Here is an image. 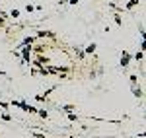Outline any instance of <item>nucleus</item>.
<instances>
[{
    "label": "nucleus",
    "instance_id": "nucleus-1",
    "mask_svg": "<svg viewBox=\"0 0 146 138\" xmlns=\"http://www.w3.org/2000/svg\"><path fill=\"white\" fill-rule=\"evenodd\" d=\"M20 49H22V60L23 62H29V60H31V47L22 45Z\"/></svg>",
    "mask_w": 146,
    "mask_h": 138
},
{
    "label": "nucleus",
    "instance_id": "nucleus-2",
    "mask_svg": "<svg viewBox=\"0 0 146 138\" xmlns=\"http://www.w3.org/2000/svg\"><path fill=\"white\" fill-rule=\"evenodd\" d=\"M131 58H133V55H131L129 51H125V49H123V55H121V66H123V68L131 64Z\"/></svg>",
    "mask_w": 146,
    "mask_h": 138
},
{
    "label": "nucleus",
    "instance_id": "nucleus-3",
    "mask_svg": "<svg viewBox=\"0 0 146 138\" xmlns=\"http://www.w3.org/2000/svg\"><path fill=\"white\" fill-rule=\"evenodd\" d=\"M96 49H98V45H96V43H90V45L84 49V55H94V53H96Z\"/></svg>",
    "mask_w": 146,
    "mask_h": 138
},
{
    "label": "nucleus",
    "instance_id": "nucleus-4",
    "mask_svg": "<svg viewBox=\"0 0 146 138\" xmlns=\"http://www.w3.org/2000/svg\"><path fill=\"white\" fill-rule=\"evenodd\" d=\"M138 2H140V0H129L127 6H125V10H133L135 6H138Z\"/></svg>",
    "mask_w": 146,
    "mask_h": 138
},
{
    "label": "nucleus",
    "instance_id": "nucleus-5",
    "mask_svg": "<svg viewBox=\"0 0 146 138\" xmlns=\"http://www.w3.org/2000/svg\"><path fill=\"white\" fill-rule=\"evenodd\" d=\"M35 43V37H25V39H23V43L22 45H27V47H31Z\"/></svg>",
    "mask_w": 146,
    "mask_h": 138
},
{
    "label": "nucleus",
    "instance_id": "nucleus-6",
    "mask_svg": "<svg viewBox=\"0 0 146 138\" xmlns=\"http://www.w3.org/2000/svg\"><path fill=\"white\" fill-rule=\"evenodd\" d=\"M135 60L136 62H142V60H144V51H138V53L135 55Z\"/></svg>",
    "mask_w": 146,
    "mask_h": 138
},
{
    "label": "nucleus",
    "instance_id": "nucleus-7",
    "mask_svg": "<svg viewBox=\"0 0 146 138\" xmlns=\"http://www.w3.org/2000/svg\"><path fill=\"white\" fill-rule=\"evenodd\" d=\"M113 18H115V23H117V25H123V18H121V14H115Z\"/></svg>",
    "mask_w": 146,
    "mask_h": 138
},
{
    "label": "nucleus",
    "instance_id": "nucleus-8",
    "mask_svg": "<svg viewBox=\"0 0 146 138\" xmlns=\"http://www.w3.org/2000/svg\"><path fill=\"white\" fill-rule=\"evenodd\" d=\"M37 113H39V117H41V119H47V117H49V113H47L45 109H37Z\"/></svg>",
    "mask_w": 146,
    "mask_h": 138
},
{
    "label": "nucleus",
    "instance_id": "nucleus-9",
    "mask_svg": "<svg viewBox=\"0 0 146 138\" xmlns=\"http://www.w3.org/2000/svg\"><path fill=\"white\" fill-rule=\"evenodd\" d=\"M62 111H66V113H72V111H74V105H62Z\"/></svg>",
    "mask_w": 146,
    "mask_h": 138
},
{
    "label": "nucleus",
    "instance_id": "nucleus-10",
    "mask_svg": "<svg viewBox=\"0 0 146 138\" xmlns=\"http://www.w3.org/2000/svg\"><path fill=\"white\" fill-rule=\"evenodd\" d=\"M10 16L14 18V20H16V18H20V10H16V8H14V10L10 12Z\"/></svg>",
    "mask_w": 146,
    "mask_h": 138
},
{
    "label": "nucleus",
    "instance_id": "nucleus-11",
    "mask_svg": "<svg viewBox=\"0 0 146 138\" xmlns=\"http://www.w3.org/2000/svg\"><path fill=\"white\" fill-rule=\"evenodd\" d=\"M35 99H37V101H45L47 95H45V93H39V95H35Z\"/></svg>",
    "mask_w": 146,
    "mask_h": 138
},
{
    "label": "nucleus",
    "instance_id": "nucleus-12",
    "mask_svg": "<svg viewBox=\"0 0 146 138\" xmlns=\"http://www.w3.org/2000/svg\"><path fill=\"white\" fill-rule=\"evenodd\" d=\"M33 10H35V6H33V4H25V12H29V14H31Z\"/></svg>",
    "mask_w": 146,
    "mask_h": 138
},
{
    "label": "nucleus",
    "instance_id": "nucleus-13",
    "mask_svg": "<svg viewBox=\"0 0 146 138\" xmlns=\"http://www.w3.org/2000/svg\"><path fill=\"white\" fill-rule=\"evenodd\" d=\"M68 121H72V123H74V121H78V117L74 115V113H68Z\"/></svg>",
    "mask_w": 146,
    "mask_h": 138
},
{
    "label": "nucleus",
    "instance_id": "nucleus-14",
    "mask_svg": "<svg viewBox=\"0 0 146 138\" xmlns=\"http://www.w3.org/2000/svg\"><path fill=\"white\" fill-rule=\"evenodd\" d=\"M2 121H12L10 113H2Z\"/></svg>",
    "mask_w": 146,
    "mask_h": 138
},
{
    "label": "nucleus",
    "instance_id": "nucleus-15",
    "mask_svg": "<svg viewBox=\"0 0 146 138\" xmlns=\"http://www.w3.org/2000/svg\"><path fill=\"white\" fill-rule=\"evenodd\" d=\"M76 55H78V58H84V51L82 49H76Z\"/></svg>",
    "mask_w": 146,
    "mask_h": 138
},
{
    "label": "nucleus",
    "instance_id": "nucleus-16",
    "mask_svg": "<svg viewBox=\"0 0 146 138\" xmlns=\"http://www.w3.org/2000/svg\"><path fill=\"white\" fill-rule=\"evenodd\" d=\"M135 95H136V97H142V90H138V88H135Z\"/></svg>",
    "mask_w": 146,
    "mask_h": 138
},
{
    "label": "nucleus",
    "instance_id": "nucleus-17",
    "mask_svg": "<svg viewBox=\"0 0 146 138\" xmlns=\"http://www.w3.org/2000/svg\"><path fill=\"white\" fill-rule=\"evenodd\" d=\"M0 109H8V103H4V101H0Z\"/></svg>",
    "mask_w": 146,
    "mask_h": 138
},
{
    "label": "nucleus",
    "instance_id": "nucleus-18",
    "mask_svg": "<svg viewBox=\"0 0 146 138\" xmlns=\"http://www.w3.org/2000/svg\"><path fill=\"white\" fill-rule=\"evenodd\" d=\"M78 2H80V0H70V4H72V6H76Z\"/></svg>",
    "mask_w": 146,
    "mask_h": 138
},
{
    "label": "nucleus",
    "instance_id": "nucleus-19",
    "mask_svg": "<svg viewBox=\"0 0 146 138\" xmlns=\"http://www.w3.org/2000/svg\"><path fill=\"white\" fill-rule=\"evenodd\" d=\"M2 25H4V18H0V27H2Z\"/></svg>",
    "mask_w": 146,
    "mask_h": 138
},
{
    "label": "nucleus",
    "instance_id": "nucleus-20",
    "mask_svg": "<svg viewBox=\"0 0 146 138\" xmlns=\"http://www.w3.org/2000/svg\"><path fill=\"white\" fill-rule=\"evenodd\" d=\"M133 138H135V136H133Z\"/></svg>",
    "mask_w": 146,
    "mask_h": 138
}]
</instances>
